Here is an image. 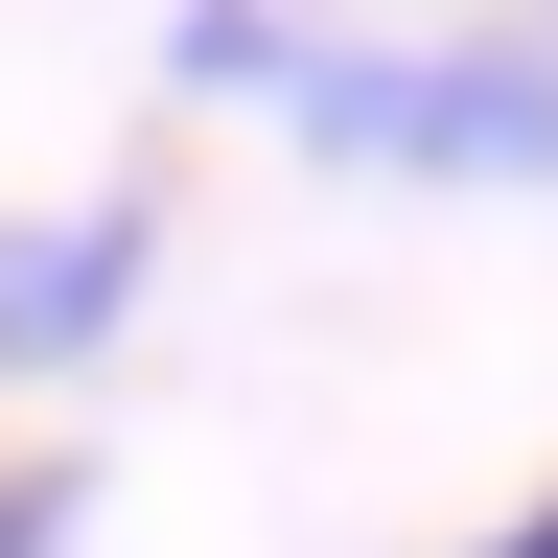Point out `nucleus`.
I'll list each match as a JSON object with an SVG mask.
<instances>
[{"label":"nucleus","instance_id":"423d86ee","mask_svg":"<svg viewBox=\"0 0 558 558\" xmlns=\"http://www.w3.org/2000/svg\"><path fill=\"white\" fill-rule=\"evenodd\" d=\"M303 24H465V0H303Z\"/></svg>","mask_w":558,"mask_h":558},{"label":"nucleus","instance_id":"39448f33","mask_svg":"<svg viewBox=\"0 0 558 558\" xmlns=\"http://www.w3.org/2000/svg\"><path fill=\"white\" fill-rule=\"evenodd\" d=\"M465 558H558V488H535V512H488V535H465Z\"/></svg>","mask_w":558,"mask_h":558},{"label":"nucleus","instance_id":"f03ea898","mask_svg":"<svg viewBox=\"0 0 558 558\" xmlns=\"http://www.w3.org/2000/svg\"><path fill=\"white\" fill-rule=\"evenodd\" d=\"M163 279V209H0V373H94Z\"/></svg>","mask_w":558,"mask_h":558},{"label":"nucleus","instance_id":"20e7f679","mask_svg":"<svg viewBox=\"0 0 558 558\" xmlns=\"http://www.w3.org/2000/svg\"><path fill=\"white\" fill-rule=\"evenodd\" d=\"M0 558H70V465H0Z\"/></svg>","mask_w":558,"mask_h":558},{"label":"nucleus","instance_id":"7ed1b4c3","mask_svg":"<svg viewBox=\"0 0 558 558\" xmlns=\"http://www.w3.org/2000/svg\"><path fill=\"white\" fill-rule=\"evenodd\" d=\"M163 94H209V117H279V94H303V0H163Z\"/></svg>","mask_w":558,"mask_h":558},{"label":"nucleus","instance_id":"f257e3e1","mask_svg":"<svg viewBox=\"0 0 558 558\" xmlns=\"http://www.w3.org/2000/svg\"><path fill=\"white\" fill-rule=\"evenodd\" d=\"M279 140L349 186H558V0H465V24H303Z\"/></svg>","mask_w":558,"mask_h":558}]
</instances>
